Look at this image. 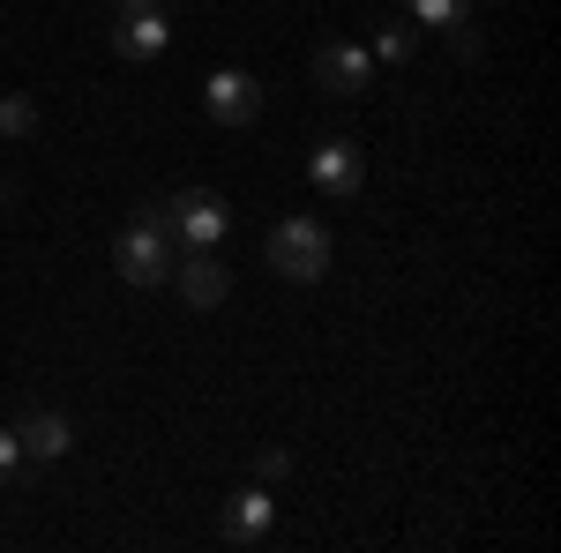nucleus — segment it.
Wrapping results in <instances>:
<instances>
[{"label": "nucleus", "instance_id": "f257e3e1", "mask_svg": "<svg viewBox=\"0 0 561 553\" xmlns=\"http://www.w3.org/2000/svg\"><path fill=\"white\" fill-rule=\"evenodd\" d=\"M173 224H165V210L158 203H142V210L121 224V240H113V269L128 277V285H165L173 277Z\"/></svg>", "mask_w": 561, "mask_h": 553}, {"label": "nucleus", "instance_id": "f03ea898", "mask_svg": "<svg viewBox=\"0 0 561 553\" xmlns=\"http://www.w3.org/2000/svg\"><path fill=\"white\" fill-rule=\"evenodd\" d=\"M262 255H270V269L285 277V285H322L330 277V224L322 217H277L270 224V240H262Z\"/></svg>", "mask_w": 561, "mask_h": 553}, {"label": "nucleus", "instance_id": "7ed1b4c3", "mask_svg": "<svg viewBox=\"0 0 561 553\" xmlns=\"http://www.w3.org/2000/svg\"><path fill=\"white\" fill-rule=\"evenodd\" d=\"M158 210L173 224V247H217V240L232 232V210H225L217 187H180L173 203H158Z\"/></svg>", "mask_w": 561, "mask_h": 553}, {"label": "nucleus", "instance_id": "20e7f679", "mask_svg": "<svg viewBox=\"0 0 561 553\" xmlns=\"http://www.w3.org/2000/svg\"><path fill=\"white\" fill-rule=\"evenodd\" d=\"M165 38H173V23L158 0H113V53L121 60H158Z\"/></svg>", "mask_w": 561, "mask_h": 553}, {"label": "nucleus", "instance_id": "39448f33", "mask_svg": "<svg viewBox=\"0 0 561 553\" xmlns=\"http://www.w3.org/2000/svg\"><path fill=\"white\" fill-rule=\"evenodd\" d=\"M307 180H314V195H330V203H352V195L367 187V158H359V142H352V135H330V142H314V158H307Z\"/></svg>", "mask_w": 561, "mask_h": 553}, {"label": "nucleus", "instance_id": "423d86ee", "mask_svg": "<svg viewBox=\"0 0 561 553\" xmlns=\"http://www.w3.org/2000/svg\"><path fill=\"white\" fill-rule=\"evenodd\" d=\"M270 531H277V494H262V486H240V494L217 509V539H225V546H240V553L262 546Z\"/></svg>", "mask_w": 561, "mask_h": 553}, {"label": "nucleus", "instance_id": "0eeeda50", "mask_svg": "<svg viewBox=\"0 0 561 553\" xmlns=\"http://www.w3.org/2000/svg\"><path fill=\"white\" fill-rule=\"evenodd\" d=\"M203 105H210L217 128H255V113H262V83L248 76V68H217L210 83H203Z\"/></svg>", "mask_w": 561, "mask_h": 553}, {"label": "nucleus", "instance_id": "6e6552de", "mask_svg": "<svg viewBox=\"0 0 561 553\" xmlns=\"http://www.w3.org/2000/svg\"><path fill=\"white\" fill-rule=\"evenodd\" d=\"M173 285L187 307H217V299L232 292V269L217 262V247H180L173 255Z\"/></svg>", "mask_w": 561, "mask_h": 553}, {"label": "nucleus", "instance_id": "1a4fd4ad", "mask_svg": "<svg viewBox=\"0 0 561 553\" xmlns=\"http://www.w3.org/2000/svg\"><path fill=\"white\" fill-rule=\"evenodd\" d=\"M314 83H322V90H337V97H359V90L375 83V53H359V45L330 38L322 53H314Z\"/></svg>", "mask_w": 561, "mask_h": 553}, {"label": "nucleus", "instance_id": "9d476101", "mask_svg": "<svg viewBox=\"0 0 561 553\" xmlns=\"http://www.w3.org/2000/svg\"><path fill=\"white\" fill-rule=\"evenodd\" d=\"M15 449L38 457V464H60V457L76 449V426L60 419V412H23V419H15Z\"/></svg>", "mask_w": 561, "mask_h": 553}, {"label": "nucleus", "instance_id": "9b49d317", "mask_svg": "<svg viewBox=\"0 0 561 553\" xmlns=\"http://www.w3.org/2000/svg\"><path fill=\"white\" fill-rule=\"evenodd\" d=\"M375 53H382V60H397V68H404V60H412V53H420V31H412V23H382V31H375Z\"/></svg>", "mask_w": 561, "mask_h": 553}, {"label": "nucleus", "instance_id": "f8f14e48", "mask_svg": "<svg viewBox=\"0 0 561 553\" xmlns=\"http://www.w3.org/2000/svg\"><path fill=\"white\" fill-rule=\"evenodd\" d=\"M31 128H38V105H31L23 90H15V97H0V135H8V142H23Z\"/></svg>", "mask_w": 561, "mask_h": 553}, {"label": "nucleus", "instance_id": "ddd939ff", "mask_svg": "<svg viewBox=\"0 0 561 553\" xmlns=\"http://www.w3.org/2000/svg\"><path fill=\"white\" fill-rule=\"evenodd\" d=\"M412 8V23H434V31H449V23H465V8L472 0H404Z\"/></svg>", "mask_w": 561, "mask_h": 553}, {"label": "nucleus", "instance_id": "4468645a", "mask_svg": "<svg viewBox=\"0 0 561 553\" xmlns=\"http://www.w3.org/2000/svg\"><path fill=\"white\" fill-rule=\"evenodd\" d=\"M15 464H23V449H15V426H0V486L15 479Z\"/></svg>", "mask_w": 561, "mask_h": 553}, {"label": "nucleus", "instance_id": "2eb2a0df", "mask_svg": "<svg viewBox=\"0 0 561 553\" xmlns=\"http://www.w3.org/2000/svg\"><path fill=\"white\" fill-rule=\"evenodd\" d=\"M255 471H262V479H285V471H293V457H285V449H262Z\"/></svg>", "mask_w": 561, "mask_h": 553}]
</instances>
